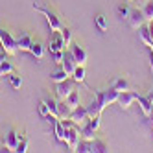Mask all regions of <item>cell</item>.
I'll use <instances>...</instances> for the list:
<instances>
[{
	"label": "cell",
	"instance_id": "6",
	"mask_svg": "<svg viewBox=\"0 0 153 153\" xmlns=\"http://www.w3.org/2000/svg\"><path fill=\"white\" fill-rule=\"evenodd\" d=\"M127 20H129V26L133 30H138L142 24H146V17H144V13H142V9H131Z\"/></svg>",
	"mask_w": 153,
	"mask_h": 153
},
{
	"label": "cell",
	"instance_id": "25",
	"mask_svg": "<svg viewBox=\"0 0 153 153\" xmlns=\"http://www.w3.org/2000/svg\"><path fill=\"white\" fill-rule=\"evenodd\" d=\"M79 135L85 140H94L96 138V131L91 129V127H87V126H83V127H79Z\"/></svg>",
	"mask_w": 153,
	"mask_h": 153
},
{
	"label": "cell",
	"instance_id": "30",
	"mask_svg": "<svg viewBox=\"0 0 153 153\" xmlns=\"http://www.w3.org/2000/svg\"><path fill=\"white\" fill-rule=\"evenodd\" d=\"M129 13H131V7H129L127 4H122V6L118 7V17H120V19H127Z\"/></svg>",
	"mask_w": 153,
	"mask_h": 153
},
{
	"label": "cell",
	"instance_id": "39",
	"mask_svg": "<svg viewBox=\"0 0 153 153\" xmlns=\"http://www.w3.org/2000/svg\"><path fill=\"white\" fill-rule=\"evenodd\" d=\"M138 2H146V0H138Z\"/></svg>",
	"mask_w": 153,
	"mask_h": 153
},
{
	"label": "cell",
	"instance_id": "18",
	"mask_svg": "<svg viewBox=\"0 0 153 153\" xmlns=\"http://www.w3.org/2000/svg\"><path fill=\"white\" fill-rule=\"evenodd\" d=\"M53 127H56V138L59 142H65V126H63V120L61 118H56Z\"/></svg>",
	"mask_w": 153,
	"mask_h": 153
},
{
	"label": "cell",
	"instance_id": "28",
	"mask_svg": "<svg viewBox=\"0 0 153 153\" xmlns=\"http://www.w3.org/2000/svg\"><path fill=\"white\" fill-rule=\"evenodd\" d=\"M9 83H11L13 89H20V85H22V78H20L19 74H9Z\"/></svg>",
	"mask_w": 153,
	"mask_h": 153
},
{
	"label": "cell",
	"instance_id": "38",
	"mask_svg": "<svg viewBox=\"0 0 153 153\" xmlns=\"http://www.w3.org/2000/svg\"><path fill=\"white\" fill-rule=\"evenodd\" d=\"M0 148H2V138H0Z\"/></svg>",
	"mask_w": 153,
	"mask_h": 153
},
{
	"label": "cell",
	"instance_id": "11",
	"mask_svg": "<svg viewBox=\"0 0 153 153\" xmlns=\"http://www.w3.org/2000/svg\"><path fill=\"white\" fill-rule=\"evenodd\" d=\"M15 41H17L19 50H22V52H30V46L33 45V39H31V35L26 33V31H22L19 37H15Z\"/></svg>",
	"mask_w": 153,
	"mask_h": 153
},
{
	"label": "cell",
	"instance_id": "24",
	"mask_svg": "<svg viewBox=\"0 0 153 153\" xmlns=\"http://www.w3.org/2000/svg\"><path fill=\"white\" fill-rule=\"evenodd\" d=\"M30 53L37 59H42V56H45V48H42V45H39V42H33V45L30 46Z\"/></svg>",
	"mask_w": 153,
	"mask_h": 153
},
{
	"label": "cell",
	"instance_id": "23",
	"mask_svg": "<svg viewBox=\"0 0 153 153\" xmlns=\"http://www.w3.org/2000/svg\"><path fill=\"white\" fill-rule=\"evenodd\" d=\"M72 79H74L76 83L85 81V65H78V67H76V70H74V74H72Z\"/></svg>",
	"mask_w": 153,
	"mask_h": 153
},
{
	"label": "cell",
	"instance_id": "26",
	"mask_svg": "<svg viewBox=\"0 0 153 153\" xmlns=\"http://www.w3.org/2000/svg\"><path fill=\"white\" fill-rule=\"evenodd\" d=\"M113 87H114L116 91H120V92H124V91H131V89H129V81H127L126 78H118V79L114 81V85H113Z\"/></svg>",
	"mask_w": 153,
	"mask_h": 153
},
{
	"label": "cell",
	"instance_id": "7",
	"mask_svg": "<svg viewBox=\"0 0 153 153\" xmlns=\"http://www.w3.org/2000/svg\"><path fill=\"white\" fill-rule=\"evenodd\" d=\"M70 53H72V57L76 59V63L78 65H85L87 63V52L83 46H79V42H70Z\"/></svg>",
	"mask_w": 153,
	"mask_h": 153
},
{
	"label": "cell",
	"instance_id": "21",
	"mask_svg": "<svg viewBox=\"0 0 153 153\" xmlns=\"http://www.w3.org/2000/svg\"><path fill=\"white\" fill-rule=\"evenodd\" d=\"M92 149H94L96 153H105V151H109V146H107L105 140H102V138H94V140H92Z\"/></svg>",
	"mask_w": 153,
	"mask_h": 153
},
{
	"label": "cell",
	"instance_id": "29",
	"mask_svg": "<svg viewBox=\"0 0 153 153\" xmlns=\"http://www.w3.org/2000/svg\"><path fill=\"white\" fill-rule=\"evenodd\" d=\"M96 26L100 28L102 31H105V30H107V20H105V15H102V13H98V15H96Z\"/></svg>",
	"mask_w": 153,
	"mask_h": 153
},
{
	"label": "cell",
	"instance_id": "12",
	"mask_svg": "<svg viewBox=\"0 0 153 153\" xmlns=\"http://www.w3.org/2000/svg\"><path fill=\"white\" fill-rule=\"evenodd\" d=\"M76 67H78V63H76V59L72 57V53H70V52L65 53V56H63V61H61V68H65V72H67L68 76H72L74 70H76Z\"/></svg>",
	"mask_w": 153,
	"mask_h": 153
},
{
	"label": "cell",
	"instance_id": "20",
	"mask_svg": "<svg viewBox=\"0 0 153 153\" xmlns=\"http://www.w3.org/2000/svg\"><path fill=\"white\" fill-rule=\"evenodd\" d=\"M76 151H81V153H94V149H92V140L81 138V140L78 142V149H76Z\"/></svg>",
	"mask_w": 153,
	"mask_h": 153
},
{
	"label": "cell",
	"instance_id": "1",
	"mask_svg": "<svg viewBox=\"0 0 153 153\" xmlns=\"http://www.w3.org/2000/svg\"><path fill=\"white\" fill-rule=\"evenodd\" d=\"M0 42H2V46H4L6 53H9V56H13V53L19 52V46H17L15 37L9 33L7 30H4V28H0Z\"/></svg>",
	"mask_w": 153,
	"mask_h": 153
},
{
	"label": "cell",
	"instance_id": "31",
	"mask_svg": "<svg viewBox=\"0 0 153 153\" xmlns=\"http://www.w3.org/2000/svg\"><path fill=\"white\" fill-rule=\"evenodd\" d=\"M61 35H63V41H65V45H70V42H72V31L68 30V28H63L61 30Z\"/></svg>",
	"mask_w": 153,
	"mask_h": 153
},
{
	"label": "cell",
	"instance_id": "41",
	"mask_svg": "<svg viewBox=\"0 0 153 153\" xmlns=\"http://www.w3.org/2000/svg\"><path fill=\"white\" fill-rule=\"evenodd\" d=\"M151 116H153V111H151Z\"/></svg>",
	"mask_w": 153,
	"mask_h": 153
},
{
	"label": "cell",
	"instance_id": "16",
	"mask_svg": "<svg viewBox=\"0 0 153 153\" xmlns=\"http://www.w3.org/2000/svg\"><path fill=\"white\" fill-rule=\"evenodd\" d=\"M68 116H70V107L65 103V100H59L57 102V118L67 120Z\"/></svg>",
	"mask_w": 153,
	"mask_h": 153
},
{
	"label": "cell",
	"instance_id": "35",
	"mask_svg": "<svg viewBox=\"0 0 153 153\" xmlns=\"http://www.w3.org/2000/svg\"><path fill=\"white\" fill-rule=\"evenodd\" d=\"M148 100H149V102H151V105H153V91H149V92H148Z\"/></svg>",
	"mask_w": 153,
	"mask_h": 153
},
{
	"label": "cell",
	"instance_id": "8",
	"mask_svg": "<svg viewBox=\"0 0 153 153\" xmlns=\"http://www.w3.org/2000/svg\"><path fill=\"white\" fill-rule=\"evenodd\" d=\"M20 138H22V135L19 133V131H15V129H9V133L6 135V148H7V151H17V146H19V142H20Z\"/></svg>",
	"mask_w": 153,
	"mask_h": 153
},
{
	"label": "cell",
	"instance_id": "5",
	"mask_svg": "<svg viewBox=\"0 0 153 153\" xmlns=\"http://www.w3.org/2000/svg\"><path fill=\"white\" fill-rule=\"evenodd\" d=\"M74 91V81H70L68 78L65 79V81H59L56 83V94L59 100H67V96Z\"/></svg>",
	"mask_w": 153,
	"mask_h": 153
},
{
	"label": "cell",
	"instance_id": "14",
	"mask_svg": "<svg viewBox=\"0 0 153 153\" xmlns=\"http://www.w3.org/2000/svg\"><path fill=\"white\" fill-rule=\"evenodd\" d=\"M137 102H138V105H140V111L144 113L146 116H151L153 105H151V102L148 100V96H138V94H137Z\"/></svg>",
	"mask_w": 153,
	"mask_h": 153
},
{
	"label": "cell",
	"instance_id": "17",
	"mask_svg": "<svg viewBox=\"0 0 153 153\" xmlns=\"http://www.w3.org/2000/svg\"><path fill=\"white\" fill-rule=\"evenodd\" d=\"M65 103H67V105L70 107V111H72V109H76V107L79 105V92H78V91H72V92L67 96Z\"/></svg>",
	"mask_w": 153,
	"mask_h": 153
},
{
	"label": "cell",
	"instance_id": "3",
	"mask_svg": "<svg viewBox=\"0 0 153 153\" xmlns=\"http://www.w3.org/2000/svg\"><path fill=\"white\" fill-rule=\"evenodd\" d=\"M33 9H37V11H41L42 15L46 17V20H48V24H50V30H52V31H61V30H63V24H61L59 17H56V13L50 11L48 7H42V6L33 4Z\"/></svg>",
	"mask_w": 153,
	"mask_h": 153
},
{
	"label": "cell",
	"instance_id": "32",
	"mask_svg": "<svg viewBox=\"0 0 153 153\" xmlns=\"http://www.w3.org/2000/svg\"><path fill=\"white\" fill-rule=\"evenodd\" d=\"M39 113H41V116H46V114H50V109H48V103H46V100H41V102H39Z\"/></svg>",
	"mask_w": 153,
	"mask_h": 153
},
{
	"label": "cell",
	"instance_id": "19",
	"mask_svg": "<svg viewBox=\"0 0 153 153\" xmlns=\"http://www.w3.org/2000/svg\"><path fill=\"white\" fill-rule=\"evenodd\" d=\"M142 13L146 17V22H151L153 20V0H146L144 6H142Z\"/></svg>",
	"mask_w": 153,
	"mask_h": 153
},
{
	"label": "cell",
	"instance_id": "2",
	"mask_svg": "<svg viewBox=\"0 0 153 153\" xmlns=\"http://www.w3.org/2000/svg\"><path fill=\"white\" fill-rule=\"evenodd\" d=\"M118 94H120V91H116L114 87H111V89H107V91H98L96 92V98H98V102H100L102 109H105L107 105L116 103Z\"/></svg>",
	"mask_w": 153,
	"mask_h": 153
},
{
	"label": "cell",
	"instance_id": "4",
	"mask_svg": "<svg viewBox=\"0 0 153 153\" xmlns=\"http://www.w3.org/2000/svg\"><path fill=\"white\" fill-rule=\"evenodd\" d=\"M70 120H72V122L76 124V126H85L87 122H89V113H87V107H83V105H78V107H76V109H72V111H70V116H68Z\"/></svg>",
	"mask_w": 153,
	"mask_h": 153
},
{
	"label": "cell",
	"instance_id": "33",
	"mask_svg": "<svg viewBox=\"0 0 153 153\" xmlns=\"http://www.w3.org/2000/svg\"><path fill=\"white\" fill-rule=\"evenodd\" d=\"M28 144H30V140H28V138H20L19 146H17V151H19V153H24V151H28Z\"/></svg>",
	"mask_w": 153,
	"mask_h": 153
},
{
	"label": "cell",
	"instance_id": "13",
	"mask_svg": "<svg viewBox=\"0 0 153 153\" xmlns=\"http://www.w3.org/2000/svg\"><path fill=\"white\" fill-rule=\"evenodd\" d=\"M138 35H140V41L144 42V45H146L148 48H151V50H153V37H151V33H149L148 26L142 24V26L138 28Z\"/></svg>",
	"mask_w": 153,
	"mask_h": 153
},
{
	"label": "cell",
	"instance_id": "34",
	"mask_svg": "<svg viewBox=\"0 0 153 153\" xmlns=\"http://www.w3.org/2000/svg\"><path fill=\"white\" fill-rule=\"evenodd\" d=\"M63 56H65L63 52H56V53H53V57H56V63H59V65H61V61H63Z\"/></svg>",
	"mask_w": 153,
	"mask_h": 153
},
{
	"label": "cell",
	"instance_id": "27",
	"mask_svg": "<svg viewBox=\"0 0 153 153\" xmlns=\"http://www.w3.org/2000/svg\"><path fill=\"white\" fill-rule=\"evenodd\" d=\"M11 72H13V65L9 63L7 59H4L2 63H0V76H2V74L9 76V74H11Z\"/></svg>",
	"mask_w": 153,
	"mask_h": 153
},
{
	"label": "cell",
	"instance_id": "10",
	"mask_svg": "<svg viewBox=\"0 0 153 153\" xmlns=\"http://www.w3.org/2000/svg\"><path fill=\"white\" fill-rule=\"evenodd\" d=\"M135 100H137V94H135V92H131V91H124V92H120V94H118L116 103L122 107V109H129V107H131V103H133Z\"/></svg>",
	"mask_w": 153,
	"mask_h": 153
},
{
	"label": "cell",
	"instance_id": "37",
	"mask_svg": "<svg viewBox=\"0 0 153 153\" xmlns=\"http://www.w3.org/2000/svg\"><path fill=\"white\" fill-rule=\"evenodd\" d=\"M151 72H153V57H151Z\"/></svg>",
	"mask_w": 153,
	"mask_h": 153
},
{
	"label": "cell",
	"instance_id": "22",
	"mask_svg": "<svg viewBox=\"0 0 153 153\" xmlns=\"http://www.w3.org/2000/svg\"><path fill=\"white\" fill-rule=\"evenodd\" d=\"M67 78H70V76L65 72V68H59V70H56V72H52L50 74V79L53 81V83H59V81H65Z\"/></svg>",
	"mask_w": 153,
	"mask_h": 153
},
{
	"label": "cell",
	"instance_id": "36",
	"mask_svg": "<svg viewBox=\"0 0 153 153\" xmlns=\"http://www.w3.org/2000/svg\"><path fill=\"white\" fill-rule=\"evenodd\" d=\"M4 59H6V53H4V52H0V63H2Z\"/></svg>",
	"mask_w": 153,
	"mask_h": 153
},
{
	"label": "cell",
	"instance_id": "40",
	"mask_svg": "<svg viewBox=\"0 0 153 153\" xmlns=\"http://www.w3.org/2000/svg\"><path fill=\"white\" fill-rule=\"evenodd\" d=\"M127 2H133V0H127Z\"/></svg>",
	"mask_w": 153,
	"mask_h": 153
},
{
	"label": "cell",
	"instance_id": "15",
	"mask_svg": "<svg viewBox=\"0 0 153 153\" xmlns=\"http://www.w3.org/2000/svg\"><path fill=\"white\" fill-rule=\"evenodd\" d=\"M102 105H100V102H98V98H94V100L87 105V113H89V116H98V114H102Z\"/></svg>",
	"mask_w": 153,
	"mask_h": 153
},
{
	"label": "cell",
	"instance_id": "9",
	"mask_svg": "<svg viewBox=\"0 0 153 153\" xmlns=\"http://www.w3.org/2000/svg\"><path fill=\"white\" fill-rule=\"evenodd\" d=\"M65 41H63V35L61 31H53L52 33V41H50V52L56 53V52H65Z\"/></svg>",
	"mask_w": 153,
	"mask_h": 153
}]
</instances>
